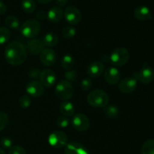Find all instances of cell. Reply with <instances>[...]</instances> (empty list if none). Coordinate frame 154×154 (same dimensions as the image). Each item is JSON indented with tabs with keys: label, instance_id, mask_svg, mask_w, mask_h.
<instances>
[{
	"label": "cell",
	"instance_id": "28",
	"mask_svg": "<svg viewBox=\"0 0 154 154\" xmlns=\"http://www.w3.org/2000/svg\"><path fill=\"white\" fill-rule=\"evenodd\" d=\"M76 34V31H75V29L73 27L71 26H67L66 28H64L62 31V35L64 38H72Z\"/></svg>",
	"mask_w": 154,
	"mask_h": 154
},
{
	"label": "cell",
	"instance_id": "31",
	"mask_svg": "<svg viewBox=\"0 0 154 154\" xmlns=\"http://www.w3.org/2000/svg\"><path fill=\"white\" fill-rule=\"evenodd\" d=\"M65 78L68 81H75L78 79V73L74 70H69L65 73Z\"/></svg>",
	"mask_w": 154,
	"mask_h": 154
},
{
	"label": "cell",
	"instance_id": "14",
	"mask_svg": "<svg viewBox=\"0 0 154 154\" xmlns=\"http://www.w3.org/2000/svg\"><path fill=\"white\" fill-rule=\"evenodd\" d=\"M104 77H105V80L108 84L114 85L120 81V74L117 68L109 67L105 70Z\"/></svg>",
	"mask_w": 154,
	"mask_h": 154
},
{
	"label": "cell",
	"instance_id": "37",
	"mask_svg": "<svg viewBox=\"0 0 154 154\" xmlns=\"http://www.w3.org/2000/svg\"><path fill=\"white\" fill-rule=\"evenodd\" d=\"M6 11H7V7H6L5 4L0 1V15H3L5 14Z\"/></svg>",
	"mask_w": 154,
	"mask_h": 154
},
{
	"label": "cell",
	"instance_id": "36",
	"mask_svg": "<svg viewBox=\"0 0 154 154\" xmlns=\"http://www.w3.org/2000/svg\"><path fill=\"white\" fill-rule=\"evenodd\" d=\"M40 73L41 72L38 69H33V70L30 71L29 75L31 78H37L40 75Z\"/></svg>",
	"mask_w": 154,
	"mask_h": 154
},
{
	"label": "cell",
	"instance_id": "13",
	"mask_svg": "<svg viewBox=\"0 0 154 154\" xmlns=\"http://www.w3.org/2000/svg\"><path fill=\"white\" fill-rule=\"evenodd\" d=\"M57 59L55 51L51 48L44 49L40 54V60L45 66H51L54 64Z\"/></svg>",
	"mask_w": 154,
	"mask_h": 154
},
{
	"label": "cell",
	"instance_id": "11",
	"mask_svg": "<svg viewBox=\"0 0 154 154\" xmlns=\"http://www.w3.org/2000/svg\"><path fill=\"white\" fill-rule=\"evenodd\" d=\"M39 78H40L41 84L44 87H52L57 81L56 74L54 73V71L51 70V69H45L41 72Z\"/></svg>",
	"mask_w": 154,
	"mask_h": 154
},
{
	"label": "cell",
	"instance_id": "35",
	"mask_svg": "<svg viewBox=\"0 0 154 154\" xmlns=\"http://www.w3.org/2000/svg\"><path fill=\"white\" fill-rule=\"evenodd\" d=\"M92 86V81L90 78H85L81 82V88L84 90H88Z\"/></svg>",
	"mask_w": 154,
	"mask_h": 154
},
{
	"label": "cell",
	"instance_id": "26",
	"mask_svg": "<svg viewBox=\"0 0 154 154\" xmlns=\"http://www.w3.org/2000/svg\"><path fill=\"white\" fill-rule=\"evenodd\" d=\"M5 24L7 25V26H8L9 28L16 29H17L19 27L20 23L16 17L12 16V15L8 16L5 18Z\"/></svg>",
	"mask_w": 154,
	"mask_h": 154
},
{
	"label": "cell",
	"instance_id": "18",
	"mask_svg": "<svg viewBox=\"0 0 154 154\" xmlns=\"http://www.w3.org/2000/svg\"><path fill=\"white\" fill-rule=\"evenodd\" d=\"M135 18L139 20H147L152 19V15L150 10L147 6H139L136 8L134 11Z\"/></svg>",
	"mask_w": 154,
	"mask_h": 154
},
{
	"label": "cell",
	"instance_id": "9",
	"mask_svg": "<svg viewBox=\"0 0 154 154\" xmlns=\"http://www.w3.org/2000/svg\"><path fill=\"white\" fill-rule=\"evenodd\" d=\"M64 15L67 22L72 25H76L81 20V12L76 7L74 6H69L66 8Z\"/></svg>",
	"mask_w": 154,
	"mask_h": 154
},
{
	"label": "cell",
	"instance_id": "42",
	"mask_svg": "<svg viewBox=\"0 0 154 154\" xmlns=\"http://www.w3.org/2000/svg\"><path fill=\"white\" fill-rule=\"evenodd\" d=\"M0 23H1V19H0Z\"/></svg>",
	"mask_w": 154,
	"mask_h": 154
},
{
	"label": "cell",
	"instance_id": "29",
	"mask_svg": "<svg viewBox=\"0 0 154 154\" xmlns=\"http://www.w3.org/2000/svg\"><path fill=\"white\" fill-rule=\"evenodd\" d=\"M19 103L21 108H23V109L28 108L30 106V104H31V101H30V99L28 95H23V96H21L20 98Z\"/></svg>",
	"mask_w": 154,
	"mask_h": 154
},
{
	"label": "cell",
	"instance_id": "24",
	"mask_svg": "<svg viewBox=\"0 0 154 154\" xmlns=\"http://www.w3.org/2000/svg\"><path fill=\"white\" fill-rule=\"evenodd\" d=\"M21 5L23 9L27 13H32L36 7L34 0H23Z\"/></svg>",
	"mask_w": 154,
	"mask_h": 154
},
{
	"label": "cell",
	"instance_id": "6",
	"mask_svg": "<svg viewBox=\"0 0 154 154\" xmlns=\"http://www.w3.org/2000/svg\"><path fill=\"white\" fill-rule=\"evenodd\" d=\"M50 145L56 148H62L68 144V137L62 131H55L50 135L48 138Z\"/></svg>",
	"mask_w": 154,
	"mask_h": 154
},
{
	"label": "cell",
	"instance_id": "23",
	"mask_svg": "<svg viewBox=\"0 0 154 154\" xmlns=\"http://www.w3.org/2000/svg\"><path fill=\"white\" fill-rule=\"evenodd\" d=\"M141 154H154V139L146 141L141 148Z\"/></svg>",
	"mask_w": 154,
	"mask_h": 154
},
{
	"label": "cell",
	"instance_id": "25",
	"mask_svg": "<svg viewBox=\"0 0 154 154\" xmlns=\"http://www.w3.org/2000/svg\"><path fill=\"white\" fill-rule=\"evenodd\" d=\"M11 37V32L8 28L5 26L0 27V45L8 42Z\"/></svg>",
	"mask_w": 154,
	"mask_h": 154
},
{
	"label": "cell",
	"instance_id": "27",
	"mask_svg": "<svg viewBox=\"0 0 154 154\" xmlns=\"http://www.w3.org/2000/svg\"><path fill=\"white\" fill-rule=\"evenodd\" d=\"M104 112H105V115L109 118H114L117 117L119 114V109L117 108V106L114 105H110V106L105 107L104 109Z\"/></svg>",
	"mask_w": 154,
	"mask_h": 154
},
{
	"label": "cell",
	"instance_id": "20",
	"mask_svg": "<svg viewBox=\"0 0 154 154\" xmlns=\"http://www.w3.org/2000/svg\"><path fill=\"white\" fill-rule=\"evenodd\" d=\"M60 111L62 114L66 117H72L75 114V107L73 104L69 101H64L60 106Z\"/></svg>",
	"mask_w": 154,
	"mask_h": 154
},
{
	"label": "cell",
	"instance_id": "38",
	"mask_svg": "<svg viewBox=\"0 0 154 154\" xmlns=\"http://www.w3.org/2000/svg\"><path fill=\"white\" fill-rule=\"evenodd\" d=\"M46 16H47V14L45 13V11H43L38 12L37 14H36V17H37L38 20H45V17H46Z\"/></svg>",
	"mask_w": 154,
	"mask_h": 154
},
{
	"label": "cell",
	"instance_id": "39",
	"mask_svg": "<svg viewBox=\"0 0 154 154\" xmlns=\"http://www.w3.org/2000/svg\"><path fill=\"white\" fill-rule=\"evenodd\" d=\"M56 2L60 7H63L66 5L68 2V0H56Z\"/></svg>",
	"mask_w": 154,
	"mask_h": 154
},
{
	"label": "cell",
	"instance_id": "3",
	"mask_svg": "<svg viewBox=\"0 0 154 154\" xmlns=\"http://www.w3.org/2000/svg\"><path fill=\"white\" fill-rule=\"evenodd\" d=\"M41 26L38 21L34 19H29L23 23L21 26V33L28 38H34L38 35Z\"/></svg>",
	"mask_w": 154,
	"mask_h": 154
},
{
	"label": "cell",
	"instance_id": "7",
	"mask_svg": "<svg viewBox=\"0 0 154 154\" xmlns=\"http://www.w3.org/2000/svg\"><path fill=\"white\" fill-rule=\"evenodd\" d=\"M72 125L76 130L84 132L90 127V120L83 114H78L74 116L72 120Z\"/></svg>",
	"mask_w": 154,
	"mask_h": 154
},
{
	"label": "cell",
	"instance_id": "16",
	"mask_svg": "<svg viewBox=\"0 0 154 154\" xmlns=\"http://www.w3.org/2000/svg\"><path fill=\"white\" fill-rule=\"evenodd\" d=\"M105 71V66L101 62H94L87 68V74L90 78H98Z\"/></svg>",
	"mask_w": 154,
	"mask_h": 154
},
{
	"label": "cell",
	"instance_id": "10",
	"mask_svg": "<svg viewBox=\"0 0 154 154\" xmlns=\"http://www.w3.org/2000/svg\"><path fill=\"white\" fill-rule=\"evenodd\" d=\"M137 87V79L135 77H127L122 80L119 84V89L123 93H132Z\"/></svg>",
	"mask_w": 154,
	"mask_h": 154
},
{
	"label": "cell",
	"instance_id": "15",
	"mask_svg": "<svg viewBox=\"0 0 154 154\" xmlns=\"http://www.w3.org/2000/svg\"><path fill=\"white\" fill-rule=\"evenodd\" d=\"M66 154H89L87 149L78 142H70L67 144L65 149Z\"/></svg>",
	"mask_w": 154,
	"mask_h": 154
},
{
	"label": "cell",
	"instance_id": "5",
	"mask_svg": "<svg viewBox=\"0 0 154 154\" xmlns=\"http://www.w3.org/2000/svg\"><path fill=\"white\" fill-rule=\"evenodd\" d=\"M129 60V53L124 48H117L114 50L110 57V61L115 66H123Z\"/></svg>",
	"mask_w": 154,
	"mask_h": 154
},
{
	"label": "cell",
	"instance_id": "19",
	"mask_svg": "<svg viewBox=\"0 0 154 154\" xmlns=\"http://www.w3.org/2000/svg\"><path fill=\"white\" fill-rule=\"evenodd\" d=\"M63 11L60 8V7H57V6H54V7L51 8L49 10V11L48 12V20H49L52 23H58L63 18Z\"/></svg>",
	"mask_w": 154,
	"mask_h": 154
},
{
	"label": "cell",
	"instance_id": "17",
	"mask_svg": "<svg viewBox=\"0 0 154 154\" xmlns=\"http://www.w3.org/2000/svg\"><path fill=\"white\" fill-rule=\"evenodd\" d=\"M45 45L43 41L38 38H34L29 41L27 45L29 51L33 55H37L42 53V51L45 49Z\"/></svg>",
	"mask_w": 154,
	"mask_h": 154
},
{
	"label": "cell",
	"instance_id": "2",
	"mask_svg": "<svg viewBox=\"0 0 154 154\" xmlns=\"http://www.w3.org/2000/svg\"><path fill=\"white\" fill-rule=\"evenodd\" d=\"M87 100L92 107L97 108H105L109 102V97L104 90H95L89 93Z\"/></svg>",
	"mask_w": 154,
	"mask_h": 154
},
{
	"label": "cell",
	"instance_id": "21",
	"mask_svg": "<svg viewBox=\"0 0 154 154\" xmlns=\"http://www.w3.org/2000/svg\"><path fill=\"white\" fill-rule=\"evenodd\" d=\"M58 36L55 33L50 32L45 35L44 37L43 41L45 46L47 47H54L57 43H58Z\"/></svg>",
	"mask_w": 154,
	"mask_h": 154
},
{
	"label": "cell",
	"instance_id": "34",
	"mask_svg": "<svg viewBox=\"0 0 154 154\" xmlns=\"http://www.w3.org/2000/svg\"><path fill=\"white\" fill-rule=\"evenodd\" d=\"M8 154H26L25 150L20 146H14L9 150Z\"/></svg>",
	"mask_w": 154,
	"mask_h": 154
},
{
	"label": "cell",
	"instance_id": "1",
	"mask_svg": "<svg viewBox=\"0 0 154 154\" xmlns=\"http://www.w3.org/2000/svg\"><path fill=\"white\" fill-rule=\"evenodd\" d=\"M27 51L23 44L19 42H11L5 50V58L11 66H20L26 61Z\"/></svg>",
	"mask_w": 154,
	"mask_h": 154
},
{
	"label": "cell",
	"instance_id": "33",
	"mask_svg": "<svg viewBox=\"0 0 154 154\" xmlns=\"http://www.w3.org/2000/svg\"><path fill=\"white\" fill-rule=\"evenodd\" d=\"M57 124L61 128H66L69 125V120L65 117H60L57 120Z\"/></svg>",
	"mask_w": 154,
	"mask_h": 154
},
{
	"label": "cell",
	"instance_id": "41",
	"mask_svg": "<svg viewBox=\"0 0 154 154\" xmlns=\"http://www.w3.org/2000/svg\"><path fill=\"white\" fill-rule=\"evenodd\" d=\"M0 154H5L4 150H3L2 148H0Z\"/></svg>",
	"mask_w": 154,
	"mask_h": 154
},
{
	"label": "cell",
	"instance_id": "4",
	"mask_svg": "<svg viewBox=\"0 0 154 154\" xmlns=\"http://www.w3.org/2000/svg\"><path fill=\"white\" fill-rule=\"evenodd\" d=\"M55 93L59 99L66 101L71 99L73 96L74 88L69 81L63 80L57 84Z\"/></svg>",
	"mask_w": 154,
	"mask_h": 154
},
{
	"label": "cell",
	"instance_id": "22",
	"mask_svg": "<svg viewBox=\"0 0 154 154\" xmlns=\"http://www.w3.org/2000/svg\"><path fill=\"white\" fill-rule=\"evenodd\" d=\"M61 65L63 69L67 71H69L75 66V60H74L73 57L72 56L66 55L63 57V60H62Z\"/></svg>",
	"mask_w": 154,
	"mask_h": 154
},
{
	"label": "cell",
	"instance_id": "30",
	"mask_svg": "<svg viewBox=\"0 0 154 154\" xmlns=\"http://www.w3.org/2000/svg\"><path fill=\"white\" fill-rule=\"evenodd\" d=\"M8 117L4 112H0V131L3 130L8 124Z\"/></svg>",
	"mask_w": 154,
	"mask_h": 154
},
{
	"label": "cell",
	"instance_id": "32",
	"mask_svg": "<svg viewBox=\"0 0 154 154\" xmlns=\"http://www.w3.org/2000/svg\"><path fill=\"white\" fill-rule=\"evenodd\" d=\"M0 144L5 149L11 148L12 141L11 138H8V137H3V138L0 140Z\"/></svg>",
	"mask_w": 154,
	"mask_h": 154
},
{
	"label": "cell",
	"instance_id": "40",
	"mask_svg": "<svg viewBox=\"0 0 154 154\" xmlns=\"http://www.w3.org/2000/svg\"><path fill=\"white\" fill-rule=\"evenodd\" d=\"M38 2L42 3V4H47V3H49L51 2L52 0H37Z\"/></svg>",
	"mask_w": 154,
	"mask_h": 154
},
{
	"label": "cell",
	"instance_id": "12",
	"mask_svg": "<svg viewBox=\"0 0 154 154\" xmlns=\"http://www.w3.org/2000/svg\"><path fill=\"white\" fill-rule=\"evenodd\" d=\"M26 93L32 97H39L42 96L45 92L44 86L38 81H33L29 83L26 86Z\"/></svg>",
	"mask_w": 154,
	"mask_h": 154
},
{
	"label": "cell",
	"instance_id": "8",
	"mask_svg": "<svg viewBox=\"0 0 154 154\" xmlns=\"http://www.w3.org/2000/svg\"><path fill=\"white\" fill-rule=\"evenodd\" d=\"M134 77L143 84H148L154 80V70L149 66H144L139 72L135 74Z\"/></svg>",
	"mask_w": 154,
	"mask_h": 154
}]
</instances>
